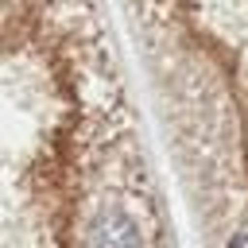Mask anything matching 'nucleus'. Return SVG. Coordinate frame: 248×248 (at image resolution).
Here are the masks:
<instances>
[{"label": "nucleus", "mask_w": 248, "mask_h": 248, "mask_svg": "<svg viewBox=\"0 0 248 248\" xmlns=\"http://www.w3.org/2000/svg\"><path fill=\"white\" fill-rule=\"evenodd\" d=\"M93 248H140V232H136L132 217L116 205L101 209L93 221Z\"/></svg>", "instance_id": "f257e3e1"}]
</instances>
